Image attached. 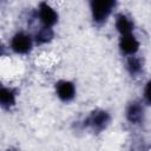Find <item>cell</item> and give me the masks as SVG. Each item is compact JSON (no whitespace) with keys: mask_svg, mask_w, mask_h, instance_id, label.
Instances as JSON below:
<instances>
[{"mask_svg":"<svg viewBox=\"0 0 151 151\" xmlns=\"http://www.w3.org/2000/svg\"><path fill=\"white\" fill-rule=\"evenodd\" d=\"M116 1L112 0H93L90 2V11H91V18L93 22L98 26L104 25L107 19L111 17L114 7Z\"/></svg>","mask_w":151,"mask_h":151,"instance_id":"cell-1","label":"cell"},{"mask_svg":"<svg viewBox=\"0 0 151 151\" xmlns=\"http://www.w3.org/2000/svg\"><path fill=\"white\" fill-rule=\"evenodd\" d=\"M111 122V116L107 111L101 110V109H97L93 110L84 120V126L88 130H91L92 132L99 133L103 132L110 124Z\"/></svg>","mask_w":151,"mask_h":151,"instance_id":"cell-2","label":"cell"},{"mask_svg":"<svg viewBox=\"0 0 151 151\" xmlns=\"http://www.w3.org/2000/svg\"><path fill=\"white\" fill-rule=\"evenodd\" d=\"M33 46H34L33 37L24 31H19L14 33L9 41V48L15 54H20V55L28 54L32 51Z\"/></svg>","mask_w":151,"mask_h":151,"instance_id":"cell-3","label":"cell"},{"mask_svg":"<svg viewBox=\"0 0 151 151\" xmlns=\"http://www.w3.org/2000/svg\"><path fill=\"white\" fill-rule=\"evenodd\" d=\"M58 12L47 2H40L37 9V19L39 20L41 27L53 28L58 22Z\"/></svg>","mask_w":151,"mask_h":151,"instance_id":"cell-4","label":"cell"},{"mask_svg":"<svg viewBox=\"0 0 151 151\" xmlns=\"http://www.w3.org/2000/svg\"><path fill=\"white\" fill-rule=\"evenodd\" d=\"M118 46H119L120 52L124 55L132 57V55H136L137 52L139 51L140 42H139V40L137 39V37L133 33H130V34L120 35Z\"/></svg>","mask_w":151,"mask_h":151,"instance_id":"cell-5","label":"cell"},{"mask_svg":"<svg viewBox=\"0 0 151 151\" xmlns=\"http://www.w3.org/2000/svg\"><path fill=\"white\" fill-rule=\"evenodd\" d=\"M76 93H77L76 85L71 80L61 79V80L57 81V84H55V94L61 101H64V103L72 101L76 97Z\"/></svg>","mask_w":151,"mask_h":151,"instance_id":"cell-6","label":"cell"},{"mask_svg":"<svg viewBox=\"0 0 151 151\" xmlns=\"http://www.w3.org/2000/svg\"><path fill=\"white\" fill-rule=\"evenodd\" d=\"M125 117L127 122L132 125H139L144 122L145 117V111H144V105L139 100L131 101L125 111Z\"/></svg>","mask_w":151,"mask_h":151,"instance_id":"cell-7","label":"cell"},{"mask_svg":"<svg viewBox=\"0 0 151 151\" xmlns=\"http://www.w3.org/2000/svg\"><path fill=\"white\" fill-rule=\"evenodd\" d=\"M18 93L17 91L6 85H0V107L5 110H11L13 106H15Z\"/></svg>","mask_w":151,"mask_h":151,"instance_id":"cell-8","label":"cell"},{"mask_svg":"<svg viewBox=\"0 0 151 151\" xmlns=\"http://www.w3.org/2000/svg\"><path fill=\"white\" fill-rule=\"evenodd\" d=\"M114 26H116L117 32L120 35H125V34L133 33L134 24L130 15H127L125 13H118L114 19Z\"/></svg>","mask_w":151,"mask_h":151,"instance_id":"cell-9","label":"cell"},{"mask_svg":"<svg viewBox=\"0 0 151 151\" xmlns=\"http://www.w3.org/2000/svg\"><path fill=\"white\" fill-rule=\"evenodd\" d=\"M125 67H126V70H127L130 76L137 77L143 71V61H142V59L139 57H137V54L132 55V57H127Z\"/></svg>","mask_w":151,"mask_h":151,"instance_id":"cell-10","label":"cell"},{"mask_svg":"<svg viewBox=\"0 0 151 151\" xmlns=\"http://www.w3.org/2000/svg\"><path fill=\"white\" fill-rule=\"evenodd\" d=\"M53 28H46V27H40L38 29V32L35 33V35L33 37L34 39V44L38 45H44L50 42L53 39Z\"/></svg>","mask_w":151,"mask_h":151,"instance_id":"cell-11","label":"cell"},{"mask_svg":"<svg viewBox=\"0 0 151 151\" xmlns=\"http://www.w3.org/2000/svg\"><path fill=\"white\" fill-rule=\"evenodd\" d=\"M143 101L145 105H150V81H147L143 90Z\"/></svg>","mask_w":151,"mask_h":151,"instance_id":"cell-12","label":"cell"},{"mask_svg":"<svg viewBox=\"0 0 151 151\" xmlns=\"http://www.w3.org/2000/svg\"><path fill=\"white\" fill-rule=\"evenodd\" d=\"M2 54H5V47H4V45H2V42L0 41V57H1Z\"/></svg>","mask_w":151,"mask_h":151,"instance_id":"cell-13","label":"cell"}]
</instances>
